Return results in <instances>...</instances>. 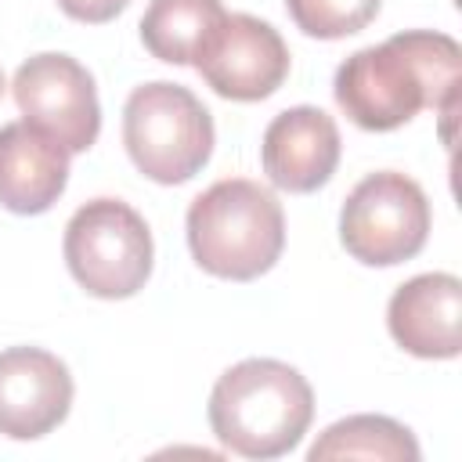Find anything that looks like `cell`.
I'll return each mask as SVG.
<instances>
[{
	"mask_svg": "<svg viewBox=\"0 0 462 462\" xmlns=\"http://www.w3.org/2000/svg\"><path fill=\"white\" fill-rule=\"evenodd\" d=\"M462 47L437 29H404L375 47L354 51L332 79L336 105L350 123L386 134L422 108L455 116Z\"/></svg>",
	"mask_w": 462,
	"mask_h": 462,
	"instance_id": "1",
	"label": "cell"
},
{
	"mask_svg": "<svg viewBox=\"0 0 462 462\" xmlns=\"http://www.w3.org/2000/svg\"><path fill=\"white\" fill-rule=\"evenodd\" d=\"M209 430L242 458L289 455L314 419V390L300 368L278 357H245L209 390Z\"/></svg>",
	"mask_w": 462,
	"mask_h": 462,
	"instance_id": "2",
	"label": "cell"
},
{
	"mask_svg": "<svg viewBox=\"0 0 462 462\" xmlns=\"http://www.w3.org/2000/svg\"><path fill=\"white\" fill-rule=\"evenodd\" d=\"M191 260L227 282L267 274L285 249V213L271 188L249 177H224L191 199L188 217Z\"/></svg>",
	"mask_w": 462,
	"mask_h": 462,
	"instance_id": "3",
	"label": "cell"
},
{
	"mask_svg": "<svg viewBox=\"0 0 462 462\" xmlns=\"http://www.w3.org/2000/svg\"><path fill=\"white\" fill-rule=\"evenodd\" d=\"M213 116L180 83H141L123 105V144L130 162L155 184L191 180L213 155Z\"/></svg>",
	"mask_w": 462,
	"mask_h": 462,
	"instance_id": "4",
	"label": "cell"
},
{
	"mask_svg": "<svg viewBox=\"0 0 462 462\" xmlns=\"http://www.w3.org/2000/svg\"><path fill=\"white\" fill-rule=\"evenodd\" d=\"M69 274L97 300H130L144 289L155 245L144 217L123 199H90L69 224L61 242Z\"/></svg>",
	"mask_w": 462,
	"mask_h": 462,
	"instance_id": "5",
	"label": "cell"
},
{
	"mask_svg": "<svg viewBox=\"0 0 462 462\" xmlns=\"http://www.w3.org/2000/svg\"><path fill=\"white\" fill-rule=\"evenodd\" d=\"M430 220V199L419 180L379 170L346 195L339 209V242L365 267H393L426 245Z\"/></svg>",
	"mask_w": 462,
	"mask_h": 462,
	"instance_id": "6",
	"label": "cell"
},
{
	"mask_svg": "<svg viewBox=\"0 0 462 462\" xmlns=\"http://www.w3.org/2000/svg\"><path fill=\"white\" fill-rule=\"evenodd\" d=\"M11 94L22 119L54 137L69 155L94 148L101 134V101L94 76L72 54H32L18 65Z\"/></svg>",
	"mask_w": 462,
	"mask_h": 462,
	"instance_id": "7",
	"label": "cell"
},
{
	"mask_svg": "<svg viewBox=\"0 0 462 462\" xmlns=\"http://www.w3.org/2000/svg\"><path fill=\"white\" fill-rule=\"evenodd\" d=\"M206 87L227 101H263L289 76L282 32L245 11H227L191 58Z\"/></svg>",
	"mask_w": 462,
	"mask_h": 462,
	"instance_id": "8",
	"label": "cell"
},
{
	"mask_svg": "<svg viewBox=\"0 0 462 462\" xmlns=\"http://www.w3.org/2000/svg\"><path fill=\"white\" fill-rule=\"evenodd\" d=\"M72 372L43 346L0 350V433L11 440H40L58 430L72 408Z\"/></svg>",
	"mask_w": 462,
	"mask_h": 462,
	"instance_id": "9",
	"label": "cell"
},
{
	"mask_svg": "<svg viewBox=\"0 0 462 462\" xmlns=\"http://www.w3.org/2000/svg\"><path fill=\"white\" fill-rule=\"evenodd\" d=\"M339 126L325 108L296 105L278 112L260 141V162L274 188L289 195H310L325 188L339 166Z\"/></svg>",
	"mask_w": 462,
	"mask_h": 462,
	"instance_id": "10",
	"label": "cell"
},
{
	"mask_svg": "<svg viewBox=\"0 0 462 462\" xmlns=\"http://www.w3.org/2000/svg\"><path fill=\"white\" fill-rule=\"evenodd\" d=\"M393 343L426 361H448L462 350V282L448 271L415 274L386 303Z\"/></svg>",
	"mask_w": 462,
	"mask_h": 462,
	"instance_id": "11",
	"label": "cell"
},
{
	"mask_svg": "<svg viewBox=\"0 0 462 462\" xmlns=\"http://www.w3.org/2000/svg\"><path fill=\"white\" fill-rule=\"evenodd\" d=\"M69 152L32 123L0 126V206L18 217L47 213L69 184Z\"/></svg>",
	"mask_w": 462,
	"mask_h": 462,
	"instance_id": "12",
	"label": "cell"
},
{
	"mask_svg": "<svg viewBox=\"0 0 462 462\" xmlns=\"http://www.w3.org/2000/svg\"><path fill=\"white\" fill-rule=\"evenodd\" d=\"M415 433L390 415H346L321 430V437L307 448L310 462L321 458H383V462H419Z\"/></svg>",
	"mask_w": 462,
	"mask_h": 462,
	"instance_id": "13",
	"label": "cell"
},
{
	"mask_svg": "<svg viewBox=\"0 0 462 462\" xmlns=\"http://www.w3.org/2000/svg\"><path fill=\"white\" fill-rule=\"evenodd\" d=\"M224 14L220 0H152L141 18V43L166 65H191L199 43Z\"/></svg>",
	"mask_w": 462,
	"mask_h": 462,
	"instance_id": "14",
	"label": "cell"
},
{
	"mask_svg": "<svg viewBox=\"0 0 462 462\" xmlns=\"http://www.w3.org/2000/svg\"><path fill=\"white\" fill-rule=\"evenodd\" d=\"M383 0H285L289 18L296 29H303L314 40H343L361 32L375 14Z\"/></svg>",
	"mask_w": 462,
	"mask_h": 462,
	"instance_id": "15",
	"label": "cell"
},
{
	"mask_svg": "<svg viewBox=\"0 0 462 462\" xmlns=\"http://www.w3.org/2000/svg\"><path fill=\"white\" fill-rule=\"evenodd\" d=\"M126 4H130V0H58V7H61L69 18L87 22V25H105V22H112L116 14L126 11Z\"/></svg>",
	"mask_w": 462,
	"mask_h": 462,
	"instance_id": "16",
	"label": "cell"
},
{
	"mask_svg": "<svg viewBox=\"0 0 462 462\" xmlns=\"http://www.w3.org/2000/svg\"><path fill=\"white\" fill-rule=\"evenodd\" d=\"M0 94H4V72H0Z\"/></svg>",
	"mask_w": 462,
	"mask_h": 462,
	"instance_id": "17",
	"label": "cell"
}]
</instances>
